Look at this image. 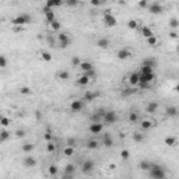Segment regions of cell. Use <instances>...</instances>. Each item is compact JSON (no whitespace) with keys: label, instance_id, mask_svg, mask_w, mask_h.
<instances>
[{"label":"cell","instance_id":"cell-10","mask_svg":"<svg viewBox=\"0 0 179 179\" xmlns=\"http://www.w3.org/2000/svg\"><path fill=\"white\" fill-rule=\"evenodd\" d=\"M94 167H95V164L93 160H86L81 165V171H83V173H90L94 169Z\"/></svg>","mask_w":179,"mask_h":179},{"label":"cell","instance_id":"cell-38","mask_svg":"<svg viewBox=\"0 0 179 179\" xmlns=\"http://www.w3.org/2000/svg\"><path fill=\"white\" fill-rule=\"evenodd\" d=\"M154 71V67H150V66H145V64H141V69H140V73H153Z\"/></svg>","mask_w":179,"mask_h":179},{"label":"cell","instance_id":"cell-3","mask_svg":"<svg viewBox=\"0 0 179 179\" xmlns=\"http://www.w3.org/2000/svg\"><path fill=\"white\" fill-rule=\"evenodd\" d=\"M104 23L106 27H116L118 20H116V17L112 14L111 10H105L104 11Z\"/></svg>","mask_w":179,"mask_h":179},{"label":"cell","instance_id":"cell-15","mask_svg":"<svg viewBox=\"0 0 179 179\" xmlns=\"http://www.w3.org/2000/svg\"><path fill=\"white\" fill-rule=\"evenodd\" d=\"M90 80H91V77L84 73L83 76H80V77L77 78V84H78V86H81V87H86L87 84H90Z\"/></svg>","mask_w":179,"mask_h":179},{"label":"cell","instance_id":"cell-55","mask_svg":"<svg viewBox=\"0 0 179 179\" xmlns=\"http://www.w3.org/2000/svg\"><path fill=\"white\" fill-rule=\"evenodd\" d=\"M48 42L51 44V46H56V44H55V41H53V38H48Z\"/></svg>","mask_w":179,"mask_h":179},{"label":"cell","instance_id":"cell-24","mask_svg":"<svg viewBox=\"0 0 179 179\" xmlns=\"http://www.w3.org/2000/svg\"><path fill=\"white\" fill-rule=\"evenodd\" d=\"M141 35L147 39V38H150V36H154V32H153V29H151L150 27H143V28H141Z\"/></svg>","mask_w":179,"mask_h":179},{"label":"cell","instance_id":"cell-18","mask_svg":"<svg viewBox=\"0 0 179 179\" xmlns=\"http://www.w3.org/2000/svg\"><path fill=\"white\" fill-rule=\"evenodd\" d=\"M178 113H179V109L176 106H168L167 109H165V115H167L168 118H175Z\"/></svg>","mask_w":179,"mask_h":179},{"label":"cell","instance_id":"cell-30","mask_svg":"<svg viewBox=\"0 0 179 179\" xmlns=\"http://www.w3.org/2000/svg\"><path fill=\"white\" fill-rule=\"evenodd\" d=\"M153 127V121H150V119H144V121L141 122V129L143 130H148V129H151Z\"/></svg>","mask_w":179,"mask_h":179},{"label":"cell","instance_id":"cell-29","mask_svg":"<svg viewBox=\"0 0 179 179\" xmlns=\"http://www.w3.org/2000/svg\"><path fill=\"white\" fill-rule=\"evenodd\" d=\"M141 64H145V66H150V67H155V64H157V60L155 59H153V58H147L143 60V63Z\"/></svg>","mask_w":179,"mask_h":179},{"label":"cell","instance_id":"cell-56","mask_svg":"<svg viewBox=\"0 0 179 179\" xmlns=\"http://www.w3.org/2000/svg\"><path fill=\"white\" fill-rule=\"evenodd\" d=\"M169 36H171V38H176L178 35H176V32H175V31H171V32H169Z\"/></svg>","mask_w":179,"mask_h":179},{"label":"cell","instance_id":"cell-49","mask_svg":"<svg viewBox=\"0 0 179 179\" xmlns=\"http://www.w3.org/2000/svg\"><path fill=\"white\" fill-rule=\"evenodd\" d=\"M6 66H7V59H6L4 55H1V56H0V67H3V69H4Z\"/></svg>","mask_w":179,"mask_h":179},{"label":"cell","instance_id":"cell-45","mask_svg":"<svg viewBox=\"0 0 179 179\" xmlns=\"http://www.w3.org/2000/svg\"><path fill=\"white\" fill-rule=\"evenodd\" d=\"M0 125L3 127H7L10 125V119L7 118V116H1V119H0Z\"/></svg>","mask_w":179,"mask_h":179},{"label":"cell","instance_id":"cell-9","mask_svg":"<svg viewBox=\"0 0 179 179\" xmlns=\"http://www.w3.org/2000/svg\"><path fill=\"white\" fill-rule=\"evenodd\" d=\"M105 112H106V111H105L104 108H101V109H97V111H95V112L93 113V115H91L90 121H91V122H102V119H104V116H105Z\"/></svg>","mask_w":179,"mask_h":179},{"label":"cell","instance_id":"cell-50","mask_svg":"<svg viewBox=\"0 0 179 179\" xmlns=\"http://www.w3.org/2000/svg\"><path fill=\"white\" fill-rule=\"evenodd\" d=\"M44 139L46 140V141H51V140H52V133H51V130H49V129L45 132V134H44Z\"/></svg>","mask_w":179,"mask_h":179},{"label":"cell","instance_id":"cell-51","mask_svg":"<svg viewBox=\"0 0 179 179\" xmlns=\"http://www.w3.org/2000/svg\"><path fill=\"white\" fill-rule=\"evenodd\" d=\"M121 157L123 158V160H129V157H130V153H129L127 150H122Z\"/></svg>","mask_w":179,"mask_h":179},{"label":"cell","instance_id":"cell-2","mask_svg":"<svg viewBox=\"0 0 179 179\" xmlns=\"http://www.w3.org/2000/svg\"><path fill=\"white\" fill-rule=\"evenodd\" d=\"M148 175H150V178L153 179H164L167 176V173L164 171V168L161 165H151V168L148 169Z\"/></svg>","mask_w":179,"mask_h":179},{"label":"cell","instance_id":"cell-13","mask_svg":"<svg viewBox=\"0 0 179 179\" xmlns=\"http://www.w3.org/2000/svg\"><path fill=\"white\" fill-rule=\"evenodd\" d=\"M116 56H118L119 60H126V59H129L132 56V52L129 49H119L118 53H116Z\"/></svg>","mask_w":179,"mask_h":179},{"label":"cell","instance_id":"cell-52","mask_svg":"<svg viewBox=\"0 0 179 179\" xmlns=\"http://www.w3.org/2000/svg\"><path fill=\"white\" fill-rule=\"evenodd\" d=\"M76 144H77V141H76L74 137H70V139H67V145H70V147H76Z\"/></svg>","mask_w":179,"mask_h":179},{"label":"cell","instance_id":"cell-32","mask_svg":"<svg viewBox=\"0 0 179 179\" xmlns=\"http://www.w3.org/2000/svg\"><path fill=\"white\" fill-rule=\"evenodd\" d=\"M34 150H35V145L32 144V143H25V144L23 145V151L24 153H27V154L31 153V151H34Z\"/></svg>","mask_w":179,"mask_h":179},{"label":"cell","instance_id":"cell-59","mask_svg":"<svg viewBox=\"0 0 179 179\" xmlns=\"http://www.w3.org/2000/svg\"><path fill=\"white\" fill-rule=\"evenodd\" d=\"M102 1H105V0H102Z\"/></svg>","mask_w":179,"mask_h":179},{"label":"cell","instance_id":"cell-47","mask_svg":"<svg viewBox=\"0 0 179 179\" xmlns=\"http://www.w3.org/2000/svg\"><path fill=\"white\" fill-rule=\"evenodd\" d=\"M148 6H150L148 0H140L139 1V7H141V9H148Z\"/></svg>","mask_w":179,"mask_h":179},{"label":"cell","instance_id":"cell-39","mask_svg":"<svg viewBox=\"0 0 179 179\" xmlns=\"http://www.w3.org/2000/svg\"><path fill=\"white\" fill-rule=\"evenodd\" d=\"M64 155L66 157H71L73 154H74V147H70V145H67L66 148H64Z\"/></svg>","mask_w":179,"mask_h":179},{"label":"cell","instance_id":"cell-17","mask_svg":"<svg viewBox=\"0 0 179 179\" xmlns=\"http://www.w3.org/2000/svg\"><path fill=\"white\" fill-rule=\"evenodd\" d=\"M64 3V0H46L45 7L48 9H53V7H60Z\"/></svg>","mask_w":179,"mask_h":179},{"label":"cell","instance_id":"cell-22","mask_svg":"<svg viewBox=\"0 0 179 179\" xmlns=\"http://www.w3.org/2000/svg\"><path fill=\"white\" fill-rule=\"evenodd\" d=\"M176 137H173V136H168V137H165L164 139V143L168 145V147H175L176 145Z\"/></svg>","mask_w":179,"mask_h":179},{"label":"cell","instance_id":"cell-1","mask_svg":"<svg viewBox=\"0 0 179 179\" xmlns=\"http://www.w3.org/2000/svg\"><path fill=\"white\" fill-rule=\"evenodd\" d=\"M31 21H32V18H31V16H29L28 13H23V14H20V16L13 18L11 24L14 27H24V25L29 24Z\"/></svg>","mask_w":179,"mask_h":179},{"label":"cell","instance_id":"cell-20","mask_svg":"<svg viewBox=\"0 0 179 179\" xmlns=\"http://www.w3.org/2000/svg\"><path fill=\"white\" fill-rule=\"evenodd\" d=\"M109 45H111V41L108 38H101V39L97 41V46L101 48V49H106Z\"/></svg>","mask_w":179,"mask_h":179},{"label":"cell","instance_id":"cell-7","mask_svg":"<svg viewBox=\"0 0 179 179\" xmlns=\"http://www.w3.org/2000/svg\"><path fill=\"white\" fill-rule=\"evenodd\" d=\"M84 108V99H74L70 104V111L71 112H81Z\"/></svg>","mask_w":179,"mask_h":179},{"label":"cell","instance_id":"cell-37","mask_svg":"<svg viewBox=\"0 0 179 179\" xmlns=\"http://www.w3.org/2000/svg\"><path fill=\"white\" fill-rule=\"evenodd\" d=\"M41 59L45 60V62H51V60H52V55L49 52H42L41 53Z\"/></svg>","mask_w":179,"mask_h":179},{"label":"cell","instance_id":"cell-11","mask_svg":"<svg viewBox=\"0 0 179 179\" xmlns=\"http://www.w3.org/2000/svg\"><path fill=\"white\" fill-rule=\"evenodd\" d=\"M38 162H36V160H35L32 155H27V157H24V160H23V165L25 168H34L35 165H36Z\"/></svg>","mask_w":179,"mask_h":179},{"label":"cell","instance_id":"cell-8","mask_svg":"<svg viewBox=\"0 0 179 179\" xmlns=\"http://www.w3.org/2000/svg\"><path fill=\"white\" fill-rule=\"evenodd\" d=\"M148 11L151 13V14H161L162 11H164V7L161 6V3H157V1H154V3H150V6H148V9H147Z\"/></svg>","mask_w":179,"mask_h":179},{"label":"cell","instance_id":"cell-35","mask_svg":"<svg viewBox=\"0 0 179 179\" xmlns=\"http://www.w3.org/2000/svg\"><path fill=\"white\" fill-rule=\"evenodd\" d=\"M147 44L150 45V46H157L158 45V39H157V36H150V38H147Z\"/></svg>","mask_w":179,"mask_h":179},{"label":"cell","instance_id":"cell-25","mask_svg":"<svg viewBox=\"0 0 179 179\" xmlns=\"http://www.w3.org/2000/svg\"><path fill=\"white\" fill-rule=\"evenodd\" d=\"M44 14H45V20H46V23H49V24L56 20V16H55V13H53L52 10H49V11H45Z\"/></svg>","mask_w":179,"mask_h":179},{"label":"cell","instance_id":"cell-19","mask_svg":"<svg viewBox=\"0 0 179 179\" xmlns=\"http://www.w3.org/2000/svg\"><path fill=\"white\" fill-rule=\"evenodd\" d=\"M80 69L83 70L84 73H88V71H93V70H94V66H93L91 62H81Z\"/></svg>","mask_w":179,"mask_h":179},{"label":"cell","instance_id":"cell-48","mask_svg":"<svg viewBox=\"0 0 179 179\" xmlns=\"http://www.w3.org/2000/svg\"><path fill=\"white\" fill-rule=\"evenodd\" d=\"M20 93L23 94V95H28V94H31V88L29 87H21L20 88Z\"/></svg>","mask_w":179,"mask_h":179},{"label":"cell","instance_id":"cell-4","mask_svg":"<svg viewBox=\"0 0 179 179\" xmlns=\"http://www.w3.org/2000/svg\"><path fill=\"white\" fill-rule=\"evenodd\" d=\"M102 122H104V125H113L118 122V113L115 111H106Z\"/></svg>","mask_w":179,"mask_h":179},{"label":"cell","instance_id":"cell-23","mask_svg":"<svg viewBox=\"0 0 179 179\" xmlns=\"http://www.w3.org/2000/svg\"><path fill=\"white\" fill-rule=\"evenodd\" d=\"M102 144H104L105 147H106V148H111V147L113 145V140H112V137H111L109 134H105V136H104Z\"/></svg>","mask_w":179,"mask_h":179},{"label":"cell","instance_id":"cell-34","mask_svg":"<svg viewBox=\"0 0 179 179\" xmlns=\"http://www.w3.org/2000/svg\"><path fill=\"white\" fill-rule=\"evenodd\" d=\"M137 121H139L137 112H130V113H129V122H130V123H137Z\"/></svg>","mask_w":179,"mask_h":179},{"label":"cell","instance_id":"cell-12","mask_svg":"<svg viewBox=\"0 0 179 179\" xmlns=\"http://www.w3.org/2000/svg\"><path fill=\"white\" fill-rule=\"evenodd\" d=\"M140 83V73H136V71H133V73H130L129 74V84L133 87L139 86Z\"/></svg>","mask_w":179,"mask_h":179},{"label":"cell","instance_id":"cell-53","mask_svg":"<svg viewBox=\"0 0 179 179\" xmlns=\"http://www.w3.org/2000/svg\"><path fill=\"white\" fill-rule=\"evenodd\" d=\"M24 136H25V130L18 129L17 132H16V137H18V139H21V137H24Z\"/></svg>","mask_w":179,"mask_h":179},{"label":"cell","instance_id":"cell-14","mask_svg":"<svg viewBox=\"0 0 179 179\" xmlns=\"http://www.w3.org/2000/svg\"><path fill=\"white\" fill-rule=\"evenodd\" d=\"M76 172V168L73 164H69V165H66L64 167V172H63V176L64 178H71Z\"/></svg>","mask_w":179,"mask_h":179},{"label":"cell","instance_id":"cell-26","mask_svg":"<svg viewBox=\"0 0 179 179\" xmlns=\"http://www.w3.org/2000/svg\"><path fill=\"white\" fill-rule=\"evenodd\" d=\"M10 136H11V133L9 132V130H6V129H3V130L0 132V141H1V143H4L6 140L10 139Z\"/></svg>","mask_w":179,"mask_h":179},{"label":"cell","instance_id":"cell-44","mask_svg":"<svg viewBox=\"0 0 179 179\" xmlns=\"http://www.w3.org/2000/svg\"><path fill=\"white\" fill-rule=\"evenodd\" d=\"M64 4L67 7H76L78 6V0H64Z\"/></svg>","mask_w":179,"mask_h":179},{"label":"cell","instance_id":"cell-31","mask_svg":"<svg viewBox=\"0 0 179 179\" xmlns=\"http://www.w3.org/2000/svg\"><path fill=\"white\" fill-rule=\"evenodd\" d=\"M99 143L97 140H90V141H87V148H90V150H95V148H98Z\"/></svg>","mask_w":179,"mask_h":179},{"label":"cell","instance_id":"cell-57","mask_svg":"<svg viewBox=\"0 0 179 179\" xmlns=\"http://www.w3.org/2000/svg\"><path fill=\"white\" fill-rule=\"evenodd\" d=\"M175 91H178V93H179V84H176V86H175Z\"/></svg>","mask_w":179,"mask_h":179},{"label":"cell","instance_id":"cell-21","mask_svg":"<svg viewBox=\"0 0 179 179\" xmlns=\"http://www.w3.org/2000/svg\"><path fill=\"white\" fill-rule=\"evenodd\" d=\"M157 109H158V104H157L155 101L148 102V105L145 106V111H147L148 113H154V112H157Z\"/></svg>","mask_w":179,"mask_h":179},{"label":"cell","instance_id":"cell-27","mask_svg":"<svg viewBox=\"0 0 179 179\" xmlns=\"http://www.w3.org/2000/svg\"><path fill=\"white\" fill-rule=\"evenodd\" d=\"M151 165H153V164H151L150 161H145V160H143V161H140L139 168L141 169V171H147V172H148V169L151 168Z\"/></svg>","mask_w":179,"mask_h":179},{"label":"cell","instance_id":"cell-16","mask_svg":"<svg viewBox=\"0 0 179 179\" xmlns=\"http://www.w3.org/2000/svg\"><path fill=\"white\" fill-rule=\"evenodd\" d=\"M98 97H99V93H94V91H87V93L84 94L83 99H84V101H87V102H91V101H94V99L98 98Z\"/></svg>","mask_w":179,"mask_h":179},{"label":"cell","instance_id":"cell-58","mask_svg":"<svg viewBox=\"0 0 179 179\" xmlns=\"http://www.w3.org/2000/svg\"><path fill=\"white\" fill-rule=\"evenodd\" d=\"M178 51H179V45H178Z\"/></svg>","mask_w":179,"mask_h":179},{"label":"cell","instance_id":"cell-28","mask_svg":"<svg viewBox=\"0 0 179 179\" xmlns=\"http://www.w3.org/2000/svg\"><path fill=\"white\" fill-rule=\"evenodd\" d=\"M133 141L134 143H141L143 140H144V134H141L140 132H136V133H133Z\"/></svg>","mask_w":179,"mask_h":179},{"label":"cell","instance_id":"cell-42","mask_svg":"<svg viewBox=\"0 0 179 179\" xmlns=\"http://www.w3.org/2000/svg\"><path fill=\"white\" fill-rule=\"evenodd\" d=\"M71 64H73V67H80L81 59L78 58V56H73V59H71Z\"/></svg>","mask_w":179,"mask_h":179},{"label":"cell","instance_id":"cell-6","mask_svg":"<svg viewBox=\"0 0 179 179\" xmlns=\"http://www.w3.org/2000/svg\"><path fill=\"white\" fill-rule=\"evenodd\" d=\"M58 39H59V46L62 48V49H64V48H67L71 44V41H70L69 35L64 34V32H60V34L58 35Z\"/></svg>","mask_w":179,"mask_h":179},{"label":"cell","instance_id":"cell-41","mask_svg":"<svg viewBox=\"0 0 179 179\" xmlns=\"http://www.w3.org/2000/svg\"><path fill=\"white\" fill-rule=\"evenodd\" d=\"M48 171H49V175H51V176H56V175H58V167L53 165V164L48 168Z\"/></svg>","mask_w":179,"mask_h":179},{"label":"cell","instance_id":"cell-43","mask_svg":"<svg viewBox=\"0 0 179 179\" xmlns=\"http://www.w3.org/2000/svg\"><path fill=\"white\" fill-rule=\"evenodd\" d=\"M46 150H48V153H53V151L56 150V144L53 143L52 140H51V141H48V144H46Z\"/></svg>","mask_w":179,"mask_h":179},{"label":"cell","instance_id":"cell-5","mask_svg":"<svg viewBox=\"0 0 179 179\" xmlns=\"http://www.w3.org/2000/svg\"><path fill=\"white\" fill-rule=\"evenodd\" d=\"M104 130V122H91V125L88 127V132L91 134H99Z\"/></svg>","mask_w":179,"mask_h":179},{"label":"cell","instance_id":"cell-46","mask_svg":"<svg viewBox=\"0 0 179 179\" xmlns=\"http://www.w3.org/2000/svg\"><path fill=\"white\" fill-rule=\"evenodd\" d=\"M137 25H139V23H137L136 20H129V21H127V27L130 29H136Z\"/></svg>","mask_w":179,"mask_h":179},{"label":"cell","instance_id":"cell-36","mask_svg":"<svg viewBox=\"0 0 179 179\" xmlns=\"http://www.w3.org/2000/svg\"><path fill=\"white\" fill-rule=\"evenodd\" d=\"M49 25H51V29H52V31H56V32H58V31H60V23H59L58 20L52 21Z\"/></svg>","mask_w":179,"mask_h":179},{"label":"cell","instance_id":"cell-54","mask_svg":"<svg viewBox=\"0 0 179 179\" xmlns=\"http://www.w3.org/2000/svg\"><path fill=\"white\" fill-rule=\"evenodd\" d=\"M90 3H91V6H94V7H98V6H101V3H102V0H90Z\"/></svg>","mask_w":179,"mask_h":179},{"label":"cell","instance_id":"cell-40","mask_svg":"<svg viewBox=\"0 0 179 179\" xmlns=\"http://www.w3.org/2000/svg\"><path fill=\"white\" fill-rule=\"evenodd\" d=\"M169 27L173 28V29L178 28V27H179V20H178V18H175V17L171 18V20H169Z\"/></svg>","mask_w":179,"mask_h":179},{"label":"cell","instance_id":"cell-33","mask_svg":"<svg viewBox=\"0 0 179 179\" xmlns=\"http://www.w3.org/2000/svg\"><path fill=\"white\" fill-rule=\"evenodd\" d=\"M58 78H60V80H69L70 78V73L67 71V70H62L60 73L58 74Z\"/></svg>","mask_w":179,"mask_h":179}]
</instances>
